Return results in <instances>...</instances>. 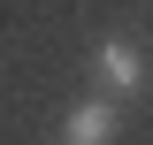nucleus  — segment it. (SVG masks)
Returning <instances> with one entry per match:
<instances>
[{
    "instance_id": "f03ea898",
    "label": "nucleus",
    "mask_w": 153,
    "mask_h": 145,
    "mask_svg": "<svg viewBox=\"0 0 153 145\" xmlns=\"http://www.w3.org/2000/svg\"><path fill=\"white\" fill-rule=\"evenodd\" d=\"M107 138H115V99H76L69 145H107Z\"/></svg>"
},
{
    "instance_id": "f257e3e1",
    "label": "nucleus",
    "mask_w": 153,
    "mask_h": 145,
    "mask_svg": "<svg viewBox=\"0 0 153 145\" xmlns=\"http://www.w3.org/2000/svg\"><path fill=\"white\" fill-rule=\"evenodd\" d=\"M92 69H100V84H107V92H138V84H146V61H138L130 38H100Z\"/></svg>"
}]
</instances>
